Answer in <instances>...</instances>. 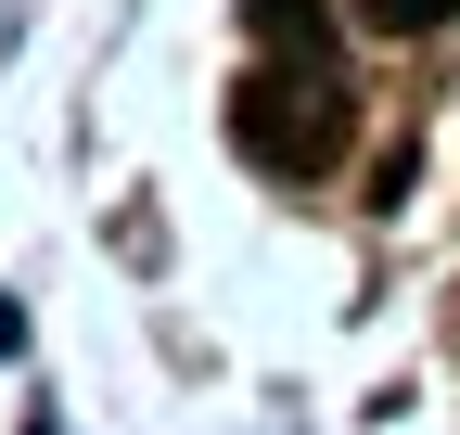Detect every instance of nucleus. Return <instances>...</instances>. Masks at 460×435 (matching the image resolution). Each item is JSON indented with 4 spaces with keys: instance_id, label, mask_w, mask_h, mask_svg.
<instances>
[{
    "instance_id": "obj_1",
    "label": "nucleus",
    "mask_w": 460,
    "mask_h": 435,
    "mask_svg": "<svg viewBox=\"0 0 460 435\" xmlns=\"http://www.w3.org/2000/svg\"><path fill=\"white\" fill-rule=\"evenodd\" d=\"M345 129H358L345 77L332 65H295V51H269V65L230 90V141H243L269 180H320L332 154H345Z\"/></svg>"
},
{
    "instance_id": "obj_2",
    "label": "nucleus",
    "mask_w": 460,
    "mask_h": 435,
    "mask_svg": "<svg viewBox=\"0 0 460 435\" xmlns=\"http://www.w3.org/2000/svg\"><path fill=\"white\" fill-rule=\"evenodd\" d=\"M243 26H256V51L332 65V26H345V0H243Z\"/></svg>"
},
{
    "instance_id": "obj_3",
    "label": "nucleus",
    "mask_w": 460,
    "mask_h": 435,
    "mask_svg": "<svg viewBox=\"0 0 460 435\" xmlns=\"http://www.w3.org/2000/svg\"><path fill=\"white\" fill-rule=\"evenodd\" d=\"M345 13H358L371 39H435V26L460 13V0H345Z\"/></svg>"
}]
</instances>
